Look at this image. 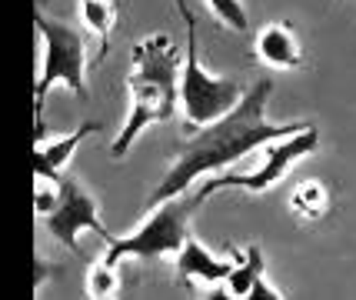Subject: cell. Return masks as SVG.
<instances>
[{"mask_svg": "<svg viewBox=\"0 0 356 300\" xmlns=\"http://www.w3.org/2000/svg\"><path fill=\"white\" fill-rule=\"evenodd\" d=\"M77 10H80V20L97 33L100 54H107L110 31L117 27V3H113V0H77Z\"/></svg>", "mask_w": 356, "mask_h": 300, "instance_id": "12", "label": "cell"}, {"mask_svg": "<svg viewBox=\"0 0 356 300\" xmlns=\"http://www.w3.org/2000/svg\"><path fill=\"white\" fill-rule=\"evenodd\" d=\"M177 47L167 33H150L134 47V67H130V113L120 127L117 141L110 143L113 157H124L137 134L150 124H163L173 117L177 97H180V80H177Z\"/></svg>", "mask_w": 356, "mask_h": 300, "instance_id": "2", "label": "cell"}, {"mask_svg": "<svg viewBox=\"0 0 356 300\" xmlns=\"http://www.w3.org/2000/svg\"><path fill=\"white\" fill-rule=\"evenodd\" d=\"M240 260V251L233 253L230 260H217L213 253L203 247L200 240L186 237V244L177 253V274L180 281H207V284H227V277L233 274Z\"/></svg>", "mask_w": 356, "mask_h": 300, "instance_id": "8", "label": "cell"}, {"mask_svg": "<svg viewBox=\"0 0 356 300\" xmlns=\"http://www.w3.org/2000/svg\"><path fill=\"white\" fill-rule=\"evenodd\" d=\"M270 94H273V84L270 80H257L230 113H223L220 120L207 127H197V134L173 154L170 171L156 184L147 207L154 210L156 204H163L170 197H180L186 187H193L197 177L220 171V167H230L240 157L253 154L257 147H266L270 141H283L290 134H300L303 127H310V124H270L266 120Z\"/></svg>", "mask_w": 356, "mask_h": 300, "instance_id": "1", "label": "cell"}, {"mask_svg": "<svg viewBox=\"0 0 356 300\" xmlns=\"http://www.w3.org/2000/svg\"><path fill=\"white\" fill-rule=\"evenodd\" d=\"M97 130H100V124H83L80 130H74L70 137L54 141V143H44V137H37V141H33V174H37V180L60 184L67 160L74 157V150L80 147V141H83L87 134H97Z\"/></svg>", "mask_w": 356, "mask_h": 300, "instance_id": "9", "label": "cell"}, {"mask_svg": "<svg viewBox=\"0 0 356 300\" xmlns=\"http://www.w3.org/2000/svg\"><path fill=\"white\" fill-rule=\"evenodd\" d=\"M320 147V130L316 127H303L300 134H290V137H283L280 143H273L270 150H266L264 164L257 167V171H250V174H227V177H213L207 187L197 190V197H193V207L203 204L210 194H220V190H266L280 184L286 171L293 167L300 157H307Z\"/></svg>", "mask_w": 356, "mask_h": 300, "instance_id": "6", "label": "cell"}, {"mask_svg": "<svg viewBox=\"0 0 356 300\" xmlns=\"http://www.w3.org/2000/svg\"><path fill=\"white\" fill-rule=\"evenodd\" d=\"M293 210L296 214H303V217H323L326 214V190L323 184H316V180H310V184H300V187L293 190Z\"/></svg>", "mask_w": 356, "mask_h": 300, "instance_id": "13", "label": "cell"}, {"mask_svg": "<svg viewBox=\"0 0 356 300\" xmlns=\"http://www.w3.org/2000/svg\"><path fill=\"white\" fill-rule=\"evenodd\" d=\"M177 14L186 27V61L184 74H180V104H184L186 124L190 127H207L220 120L223 113H230L240 100H243V87L230 77H213L210 70H203L200 63V44H197V20L190 14L186 0H173Z\"/></svg>", "mask_w": 356, "mask_h": 300, "instance_id": "3", "label": "cell"}, {"mask_svg": "<svg viewBox=\"0 0 356 300\" xmlns=\"http://www.w3.org/2000/svg\"><path fill=\"white\" fill-rule=\"evenodd\" d=\"M257 57L277 70H296L303 63V50L293 33V24H266L257 33Z\"/></svg>", "mask_w": 356, "mask_h": 300, "instance_id": "10", "label": "cell"}, {"mask_svg": "<svg viewBox=\"0 0 356 300\" xmlns=\"http://www.w3.org/2000/svg\"><path fill=\"white\" fill-rule=\"evenodd\" d=\"M193 200H180L170 197L163 204L154 207V214L140 223V230L127 234V237H113L107 247V264H120L124 257H140V260H154V257H167V253H180L186 244L190 230H186V217H190Z\"/></svg>", "mask_w": 356, "mask_h": 300, "instance_id": "5", "label": "cell"}, {"mask_svg": "<svg viewBox=\"0 0 356 300\" xmlns=\"http://www.w3.org/2000/svg\"><path fill=\"white\" fill-rule=\"evenodd\" d=\"M260 281H264V253L260 247H247L240 251V260L227 277V297H250Z\"/></svg>", "mask_w": 356, "mask_h": 300, "instance_id": "11", "label": "cell"}, {"mask_svg": "<svg viewBox=\"0 0 356 300\" xmlns=\"http://www.w3.org/2000/svg\"><path fill=\"white\" fill-rule=\"evenodd\" d=\"M90 297H113L117 290H120V281H117V264H107V260H100L97 267L90 270Z\"/></svg>", "mask_w": 356, "mask_h": 300, "instance_id": "14", "label": "cell"}, {"mask_svg": "<svg viewBox=\"0 0 356 300\" xmlns=\"http://www.w3.org/2000/svg\"><path fill=\"white\" fill-rule=\"evenodd\" d=\"M210 3V10L230 27V31H247L250 24H247V14H243V7H240V0H207Z\"/></svg>", "mask_w": 356, "mask_h": 300, "instance_id": "15", "label": "cell"}, {"mask_svg": "<svg viewBox=\"0 0 356 300\" xmlns=\"http://www.w3.org/2000/svg\"><path fill=\"white\" fill-rule=\"evenodd\" d=\"M33 24H37V33L44 40L40 77H37V87H33V111H37V127H40L47 94L57 84L70 87L80 97H87V80H83L87 77V44L74 27H67L60 20H50L40 7L33 14Z\"/></svg>", "mask_w": 356, "mask_h": 300, "instance_id": "4", "label": "cell"}, {"mask_svg": "<svg viewBox=\"0 0 356 300\" xmlns=\"http://www.w3.org/2000/svg\"><path fill=\"white\" fill-rule=\"evenodd\" d=\"M44 223L67 251H77L80 230H93V234H100L107 244L113 240V234H110L107 227L100 223V217H97V200L80 187L77 180H60V197H57L54 207L44 214Z\"/></svg>", "mask_w": 356, "mask_h": 300, "instance_id": "7", "label": "cell"}]
</instances>
